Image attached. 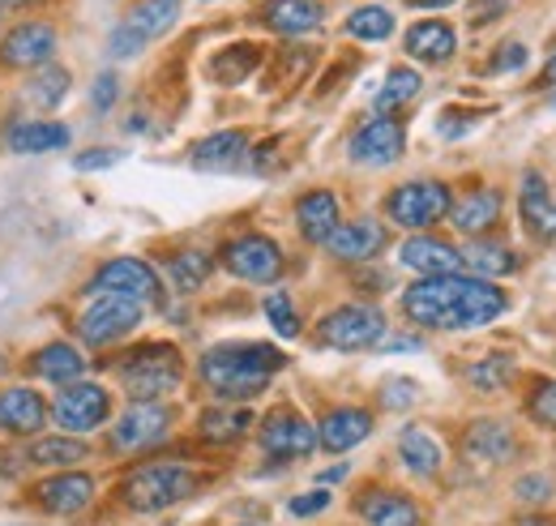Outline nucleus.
Here are the masks:
<instances>
[{
  "label": "nucleus",
  "mask_w": 556,
  "mask_h": 526,
  "mask_svg": "<svg viewBox=\"0 0 556 526\" xmlns=\"http://www.w3.org/2000/svg\"><path fill=\"white\" fill-rule=\"evenodd\" d=\"M505 291L476 274H437L403 291V313L424 329H480L505 313Z\"/></svg>",
  "instance_id": "1"
},
{
  "label": "nucleus",
  "mask_w": 556,
  "mask_h": 526,
  "mask_svg": "<svg viewBox=\"0 0 556 526\" xmlns=\"http://www.w3.org/2000/svg\"><path fill=\"white\" fill-rule=\"evenodd\" d=\"M282 364L287 355L270 342H223L202 355V381L223 402H236V398L262 394Z\"/></svg>",
  "instance_id": "2"
},
{
  "label": "nucleus",
  "mask_w": 556,
  "mask_h": 526,
  "mask_svg": "<svg viewBox=\"0 0 556 526\" xmlns=\"http://www.w3.org/2000/svg\"><path fill=\"white\" fill-rule=\"evenodd\" d=\"M193 488H198V475L189 466H180V462H141L125 475L121 497L138 514H159V510L193 497Z\"/></svg>",
  "instance_id": "3"
},
{
  "label": "nucleus",
  "mask_w": 556,
  "mask_h": 526,
  "mask_svg": "<svg viewBox=\"0 0 556 526\" xmlns=\"http://www.w3.org/2000/svg\"><path fill=\"white\" fill-rule=\"evenodd\" d=\"M185 377V364H180V351L167 347V342H150L134 351L125 364H121V386L129 390L134 402H159L163 394H172Z\"/></svg>",
  "instance_id": "4"
},
{
  "label": "nucleus",
  "mask_w": 556,
  "mask_h": 526,
  "mask_svg": "<svg viewBox=\"0 0 556 526\" xmlns=\"http://www.w3.org/2000/svg\"><path fill=\"white\" fill-rule=\"evenodd\" d=\"M176 17H180V0H138V4L121 17V26L112 30L108 57H112V61H134V57H141L159 35H167V30L176 26Z\"/></svg>",
  "instance_id": "5"
},
{
  "label": "nucleus",
  "mask_w": 556,
  "mask_h": 526,
  "mask_svg": "<svg viewBox=\"0 0 556 526\" xmlns=\"http://www.w3.org/2000/svg\"><path fill=\"white\" fill-rule=\"evenodd\" d=\"M138 322H141L138 300H125V296H90V304L77 317V334H81L86 347H112L125 334H134Z\"/></svg>",
  "instance_id": "6"
},
{
  "label": "nucleus",
  "mask_w": 556,
  "mask_h": 526,
  "mask_svg": "<svg viewBox=\"0 0 556 526\" xmlns=\"http://www.w3.org/2000/svg\"><path fill=\"white\" fill-rule=\"evenodd\" d=\"M450 205H454V198L441 180H412V185H399L390 193L386 214H390V223H399L407 231H424V227L441 223L450 214Z\"/></svg>",
  "instance_id": "7"
},
{
  "label": "nucleus",
  "mask_w": 556,
  "mask_h": 526,
  "mask_svg": "<svg viewBox=\"0 0 556 526\" xmlns=\"http://www.w3.org/2000/svg\"><path fill=\"white\" fill-rule=\"evenodd\" d=\"M317 338L334 351H364V347H377L386 338V317L377 304H343V309L321 317Z\"/></svg>",
  "instance_id": "8"
},
{
  "label": "nucleus",
  "mask_w": 556,
  "mask_h": 526,
  "mask_svg": "<svg viewBox=\"0 0 556 526\" xmlns=\"http://www.w3.org/2000/svg\"><path fill=\"white\" fill-rule=\"evenodd\" d=\"M108 415H112V394L103 390V386H94V381H73L65 386L56 402H52V419L61 424V433H70V437H86V433H94L99 424H108Z\"/></svg>",
  "instance_id": "9"
},
{
  "label": "nucleus",
  "mask_w": 556,
  "mask_h": 526,
  "mask_svg": "<svg viewBox=\"0 0 556 526\" xmlns=\"http://www.w3.org/2000/svg\"><path fill=\"white\" fill-rule=\"evenodd\" d=\"M86 291L90 296H125V300L146 304V300H159V274L141 258H112L94 270Z\"/></svg>",
  "instance_id": "10"
},
{
  "label": "nucleus",
  "mask_w": 556,
  "mask_h": 526,
  "mask_svg": "<svg viewBox=\"0 0 556 526\" xmlns=\"http://www.w3.org/2000/svg\"><path fill=\"white\" fill-rule=\"evenodd\" d=\"M257 437H262V450L270 459H304V454L317 450V428L300 411H291V406H275L262 419V433Z\"/></svg>",
  "instance_id": "11"
},
{
  "label": "nucleus",
  "mask_w": 556,
  "mask_h": 526,
  "mask_svg": "<svg viewBox=\"0 0 556 526\" xmlns=\"http://www.w3.org/2000/svg\"><path fill=\"white\" fill-rule=\"evenodd\" d=\"M223 265L236 278H244V283H275L278 274H282V249H278L270 236L249 231V236H236L223 249Z\"/></svg>",
  "instance_id": "12"
},
{
  "label": "nucleus",
  "mask_w": 556,
  "mask_h": 526,
  "mask_svg": "<svg viewBox=\"0 0 556 526\" xmlns=\"http://www.w3.org/2000/svg\"><path fill=\"white\" fill-rule=\"evenodd\" d=\"M167 433H172V411L163 402H134L121 415V424L112 428V446L121 454H138V450L167 441Z\"/></svg>",
  "instance_id": "13"
},
{
  "label": "nucleus",
  "mask_w": 556,
  "mask_h": 526,
  "mask_svg": "<svg viewBox=\"0 0 556 526\" xmlns=\"http://www.w3.org/2000/svg\"><path fill=\"white\" fill-rule=\"evenodd\" d=\"M56 26L52 22H22L0 39V65L9 68H43L56 57Z\"/></svg>",
  "instance_id": "14"
},
{
  "label": "nucleus",
  "mask_w": 556,
  "mask_h": 526,
  "mask_svg": "<svg viewBox=\"0 0 556 526\" xmlns=\"http://www.w3.org/2000/svg\"><path fill=\"white\" fill-rule=\"evenodd\" d=\"M403 146H407L403 121L377 116V121H368L364 129L351 137V159L355 163H368V167H386V163H394L403 154Z\"/></svg>",
  "instance_id": "15"
},
{
  "label": "nucleus",
  "mask_w": 556,
  "mask_h": 526,
  "mask_svg": "<svg viewBox=\"0 0 556 526\" xmlns=\"http://www.w3.org/2000/svg\"><path fill=\"white\" fill-rule=\"evenodd\" d=\"M326 249L339 262H372L386 249V227L377 218H355V223H339L326 240Z\"/></svg>",
  "instance_id": "16"
},
{
  "label": "nucleus",
  "mask_w": 556,
  "mask_h": 526,
  "mask_svg": "<svg viewBox=\"0 0 556 526\" xmlns=\"http://www.w3.org/2000/svg\"><path fill=\"white\" fill-rule=\"evenodd\" d=\"M518 214L527 223V231L535 240H556V201L548 193V180L540 172H522V189H518Z\"/></svg>",
  "instance_id": "17"
},
{
  "label": "nucleus",
  "mask_w": 556,
  "mask_h": 526,
  "mask_svg": "<svg viewBox=\"0 0 556 526\" xmlns=\"http://www.w3.org/2000/svg\"><path fill=\"white\" fill-rule=\"evenodd\" d=\"M48 424V402L30 386H13L0 394V433L9 437H35Z\"/></svg>",
  "instance_id": "18"
},
{
  "label": "nucleus",
  "mask_w": 556,
  "mask_h": 526,
  "mask_svg": "<svg viewBox=\"0 0 556 526\" xmlns=\"http://www.w3.org/2000/svg\"><path fill=\"white\" fill-rule=\"evenodd\" d=\"M368 433H372V415L368 411H359V406H334L317 424V446H326L330 454H348L359 441H368Z\"/></svg>",
  "instance_id": "19"
},
{
  "label": "nucleus",
  "mask_w": 556,
  "mask_h": 526,
  "mask_svg": "<svg viewBox=\"0 0 556 526\" xmlns=\"http://www.w3.org/2000/svg\"><path fill=\"white\" fill-rule=\"evenodd\" d=\"M399 262L407 270H416L419 278H437V274H458L463 253L450 245V240H437V236H412L403 249H399Z\"/></svg>",
  "instance_id": "20"
},
{
  "label": "nucleus",
  "mask_w": 556,
  "mask_h": 526,
  "mask_svg": "<svg viewBox=\"0 0 556 526\" xmlns=\"http://www.w3.org/2000/svg\"><path fill=\"white\" fill-rule=\"evenodd\" d=\"M403 48H407V57L419 61V65H445L454 52H458V35H454V26L450 22H416L412 30H407V39H403Z\"/></svg>",
  "instance_id": "21"
},
{
  "label": "nucleus",
  "mask_w": 556,
  "mask_h": 526,
  "mask_svg": "<svg viewBox=\"0 0 556 526\" xmlns=\"http://www.w3.org/2000/svg\"><path fill=\"white\" fill-rule=\"evenodd\" d=\"M339 223H343L339 218V198L330 189H313V193H304L295 201V227H300V236L308 245H326Z\"/></svg>",
  "instance_id": "22"
},
{
  "label": "nucleus",
  "mask_w": 556,
  "mask_h": 526,
  "mask_svg": "<svg viewBox=\"0 0 556 526\" xmlns=\"http://www.w3.org/2000/svg\"><path fill=\"white\" fill-rule=\"evenodd\" d=\"M39 501H43V510H52V514H81V510L94 501V479L81 475V471L52 475V479L39 484Z\"/></svg>",
  "instance_id": "23"
},
{
  "label": "nucleus",
  "mask_w": 556,
  "mask_h": 526,
  "mask_svg": "<svg viewBox=\"0 0 556 526\" xmlns=\"http://www.w3.org/2000/svg\"><path fill=\"white\" fill-rule=\"evenodd\" d=\"M321 4L317 0H266L262 4V22L275 30V35H308L321 26Z\"/></svg>",
  "instance_id": "24"
},
{
  "label": "nucleus",
  "mask_w": 556,
  "mask_h": 526,
  "mask_svg": "<svg viewBox=\"0 0 556 526\" xmlns=\"http://www.w3.org/2000/svg\"><path fill=\"white\" fill-rule=\"evenodd\" d=\"M445 218H450L463 236H484L488 227L501 218V193H496V189H471L467 198L450 205Z\"/></svg>",
  "instance_id": "25"
},
{
  "label": "nucleus",
  "mask_w": 556,
  "mask_h": 526,
  "mask_svg": "<svg viewBox=\"0 0 556 526\" xmlns=\"http://www.w3.org/2000/svg\"><path fill=\"white\" fill-rule=\"evenodd\" d=\"M30 364H35V373H39L43 381H52V386H73V381L86 373V360H81V351H77L73 342H48V347H39Z\"/></svg>",
  "instance_id": "26"
},
{
  "label": "nucleus",
  "mask_w": 556,
  "mask_h": 526,
  "mask_svg": "<svg viewBox=\"0 0 556 526\" xmlns=\"http://www.w3.org/2000/svg\"><path fill=\"white\" fill-rule=\"evenodd\" d=\"M4 146L13 154H48V150H65L70 146V129L56 125V121H26V125H13Z\"/></svg>",
  "instance_id": "27"
},
{
  "label": "nucleus",
  "mask_w": 556,
  "mask_h": 526,
  "mask_svg": "<svg viewBox=\"0 0 556 526\" xmlns=\"http://www.w3.org/2000/svg\"><path fill=\"white\" fill-rule=\"evenodd\" d=\"M249 154V133L227 129V133H210L193 146V163L206 167V172H223V167H236L240 159Z\"/></svg>",
  "instance_id": "28"
},
{
  "label": "nucleus",
  "mask_w": 556,
  "mask_h": 526,
  "mask_svg": "<svg viewBox=\"0 0 556 526\" xmlns=\"http://www.w3.org/2000/svg\"><path fill=\"white\" fill-rule=\"evenodd\" d=\"M359 514L368 526H419L416 501H407L403 492H368L359 501Z\"/></svg>",
  "instance_id": "29"
},
{
  "label": "nucleus",
  "mask_w": 556,
  "mask_h": 526,
  "mask_svg": "<svg viewBox=\"0 0 556 526\" xmlns=\"http://www.w3.org/2000/svg\"><path fill=\"white\" fill-rule=\"evenodd\" d=\"M467 454L480 462H505L514 454V433L496 419H480L467 428Z\"/></svg>",
  "instance_id": "30"
},
{
  "label": "nucleus",
  "mask_w": 556,
  "mask_h": 526,
  "mask_svg": "<svg viewBox=\"0 0 556 526\" xmlns=\"http://www.w3.org/2000/svg\"><path fill=\"white\" fill-rule=\"evenodd\" d=\"M399 459L407 462V471H416V475H437L445 454H441L437 437H428V428H403L399 433Z\"/></svg>",
  "instance_id": "31"
},
{
  "label": "nucleus",
  "mask_w": 556,
  "mask_h": 526,
  "mask_svg": "<svg viewBox=\"0 0 556 526\" xmlns=\"http://www.w3.org/2000/svg\"><path fill=\"white\" fill-rule=\"evenodd\" d=\"M463 253V265L476 274V278H501V274H509V270H518V258H514V249H505V245H492V240H471L467 249H458Z\"/></svg>",
  "instance_id": "32"
},
{
  "label": "nucleus",
  "mask_w": 556,
  "mask_h": 526,
  "mask_svg": "<svg viewBox=\"0 0 556 526\" xmlns=\"http://www.w3.org/2000/svg\"><path fill=\"white\" fill-rule=\"evenodd\" d=\"M198 428H202L206 441H240L253 428V415L249 411H231V406H214L198 419Z\"/></svg>",
  "instance_id": "33"
},
{
  "label": "nucleus",
  "mask_w": 556,
  "mask_h": 526,
  "mask_svg": "<svg viewBox=\"0 0 556 526\" xmlns=\"http://www.w3.org/2000/svg\"><path fill=\"white\" fill-rule=\"evenodd\" d=\"M348 35L351 39H364V43H381L394 35V13L381 9V4H364L348 17Z\"/></svg>",
  "instance_id": "34"
},
{
  "label": "nucleus",
  "mask_w": 556,
  "mask_h": 526,
  "mask_svg": "<svg viewBox=\"0 0 556 526\" xmlns=\"http://www.w3.org/2000/svg\"><path fill=\"white\" fill-rule=\"evenodd\" d=\"M419 86H424V77H419L416 68L399 65L386 73V86H381V95H377V108L381 112H394V108H403V103H412L419 95Z\"/></svg>",
  "instance_id": "35"
},
{
  "label": "nucleus",
  "mask_w": 556,
  "mask_h": 526,
  "mask_svg": "<svg viewBox=\"0 0 556 526\" xmlns=\"http://www.w3.org/2000/svg\"><path fill=\"white\" fill-rule=\"evenodd\" d=\"M86 459V446L77 437H39L30 446V462L35 466H70V462Z\"/></svg>",
  "instance_id": "36"
},
{
  "label": "nucleus",
  "mask_w": 556,
  "mask_h": 526,
  "mask_svg": "<svg viewBox=\"0 0 556 526\" xmlns=\"http://www.w3.org/2000/svg\"><path fill=\"white\" fill-rule=\"evenodd\" d=\"M167 274H172V283H176V291H198V287L210 278V258L206 253H198V249L176 253V258L167 262Z\"/></svg>",
  "instance_id": "37"
},
{
  "label": "nucleus",
  "mask_w": 556,
  "mask_h": 526,
  "mask_svg": "<svg viewBox=\"0 0 556 526\" xmlns=\"http://www.w3.org/2000/svg\"><path fill=\"white\" fill-rule=\"evenodd\" d=\"M467 381H471L476 390H484V394H496L501 386L514 381V360H509V355H488V360L467 368Z\"/></svg>",
  "instance_id": "38"
},
{
  "label": "nucleus",
  "mask_w": 556,
  "mask_h": 526,
  "mask_svg": "<svg viewBox=\"0 0 556 526\" xmlns=\"http://www.w3.org/2000/svg\"><path fill=\"white\" fill-rule=\"evenodd\" d=\"M65 95H70V73L61 65H43L39 77L30 82V99H35L39 108H56Z\"/></svg>",
  "instance_id": "39"
},
{
  "label": "nucleus",
  "mask_w": 556,
  "mask_h": 526,
  "mask_svg": "<svg viewBox=\"0 0 556 526\" xmlns=\"http://www.w3.org/2000/svg\"><path fill=\"white\" fill-rule=\"evenodd\" d=\"M262 309H266V322L275 326L278 338H295V334H300V313H295V304H291L287 291H270V296L262 300Z\"/></svg>",
  "instance_id": "40"
},
{
  "label": "nucleus",
  "mask_w": 556,
  "mask_h": 526,
  "mask_svg": "<svg viewBox=\"0 0 556 526\" xmlns=\"http://www.w3.org/2000/svg\"><path fill=\"white\" fill-rule=\"evenodd\" d=\"M527 411H531V419H540V424L556 428V381H540L535 394H531V402H527Z\"/></svg>",
  "instance_id": "41"
},
{
  "label": "nucleus",
  "mask_w": 556,
  "mask_h": 526,
  "mask_svg": "<svg viewBox=\"0 0 556 526\" xmlns=\"http://www.w3.org/2000/svg\"><path fill=\"white\" fill-rule=\"evenodd\" d=\"M416 398H419V386H416V381H407V377L386 381V390H381V402H386L390 411H403V406H412Z\"/></svg>",
  "instance_id": "42"
},
{
  "label": "nucleus",
  "mask_w": 556,
  "mask_h": 526,
  "mask_svg": "<svg viewBox=\"0 0 556 526\" xmlns=\"http://www.w3.org/2000/svg\"><path fill=\"white\" fill-rule=\"evenodd\" d=\"M291 518H313V514H321V510H330V492L326 488H317V492H304V497H291Z\"/></svg>",
  "instance_id": "43"
},
{
  "label": "nucleus",
  "mask_w": 556,
  "mask_h": 526,
  "mask_svg": "<svg viewBox=\"0 0 556 526\" xmlns=\"http://www.w3.org/2000/svg\"><path fill=\"white\" fill-rule=\"evenodd\" d=\"M116 163H121V150H108V146L86 150V154H77V159H73V167H77V172H103V167H116Z\"/></svg>",
  "instance_id": "44"
},
{
  "label": "nucleus",
  "mask_w": 556,
  "mask_h": 526,
  "mask_svg": "<svg viewBox=\"0 0 556 526\" xmlns=\"http://www.w3.org/2000/svg\"><path fill=\"white\" fill-rule=\"evenodd\" d=\"M116 73H99V82H94V90H90V99H94V108L99 112H108L112 103H116Z\"/></svg>",
  "instance_id": "45"
},
{
  "label": "nucleus",
  "mask_w": 556,
  "mask_h": 526,
  "mask_svg": "<svg viewBox=\"0 0 556 526\" xmlns=\"http://www.w3.org/2000/svg\"><path fill=\"white\" fill-rule=\"evenodd\" d=\"M553 492V479L548 475H527V479H518V497L522 501H544Z\"/></svg>",
  "instance_id": "46"
},
{
  "label": "nucleus",
  "mask_w": 556,
  "mask_h": 526,
  "mask_svg": "<svg viewBox=\"0 0 556 526\" xmlns=\"http://www.w3.org/2000/svg\"><path fill=\"white\" fill-rule=\"evenodd\" d=\"M527 65V48L522 43H505L501 57L492 61V73H505V68H522Z\"/></svg>",
  "instance_id": "47"
},
{
  "label": "nucleus",
  "mask_w": 556,
  "mask_h": 526,
  "mask_svg": "<svg viewBox=\"0 0 556 526\" xmlns=\"http://www.w3.org/2000/svg\"><path fill=\"white\" fill-rule=\"evenodd\" d=\"M419 347V338H390L386 342V351H416Z\"/></svg>",
  "instance_id": "48"
},
{
  "label": "nucleus",
  "mask_w": 556,
  "mask_h": 526,
  "mask_svg": "<svg viewBox=\"0 0 556 526\" xmlns=\"http://www.w3.org/2000/svg\"><path fill=\"white\" fill-rule=\"evenodd\" d=\"M412 9H450V4H458V0H407Z\"/></svg>",
  "instance_id": "49"
},
{
  "label": "nucleus",
  "mask_w": 556,
  "mask_h": 526,
  "mask_svg": "<svg viewBox=\"0 0 556 526\" xmlns=\"http://www.w3.org/2000/svg\"><path fill=\"white\" fill-rule=\"evenodd\" d=\"M343 475H348V466H334V471L321 475V484H334V479H343Z\"/></svg>",
  "instance_id": "50"
},
{
  "label": "nucleus",
  "mask_w": 556,
  "mask_h": 526,
  "mask_svg": "<svg viewBox=\"0 0 556 526\" xmlns=\"http://www.w3.org/2000/svg\"><path fill=\"white\" fill-rule=\"evenodd\" d=\"M4 9H30V4H39V0H0Z\"/></svg>",
  "instance_id": "51"
},
{
  "label": "nucleus",
  "mask_w": 556,
  "mask_h": 526,
  "mask_svg": "<svg viewBox=\"0 0 556 526\" xmlns=\"http://www.w3.org/2000/svg\"><path fill=\"white\" fill-rule=\"evenodd\" d=\"M544 77H548V82H553V86H556V57H553V61H548V68H544Z\"/></svg>",
  "instance_id": "52"
},
{
  "label": "nucleus",
  "mask_w": 556,
  "mask_h": 526,
  "mask_svg": "<svg viewBox=\"0 0 556 526\" xmlns=\"http://www.w3.org/2000/svg\"><path fill=\"white\" fill-rule=\"evenodd\" d=\"M501 4H505V0H484V13H496Z\"/></svg>",
  "instance_id": "53"
},
{
  "label": "nucleus",
  "mask_w": 556,
  "mask_h": 526,
  "mask_svg": "<svg viewBox=\"0 0 556 526\" xmlns=\"http://www.w3.org/2000/svg\"><path fill=\"white\" fill-rule=\"evenodd\" d=\"M522 526H553V523H522Z\"/></svg>",
  "instance_id": "54"
}]
</instances>
